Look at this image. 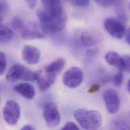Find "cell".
Segmentation results:
<instances>
[{
	"instance_id": "obj_18",
	"label": "cell",
	"mask_w": 130,
	"mask_h": 130,
	"mask_svg": "<svg viewBox=\"0 0 130 130\" xmlns=\"http://www.w3.org/2000/svg\"><path fill=\"white\" fill-rule=\"evenodd\" d=\"M113 129L116 130H129V125L126 120L123 118H118L112 122Z\"/></svg>"
},
{
	"instance_id": "obj_24",
	"label": "cell",
	"mask_w": 130,
	"mask_h": 130,
	"mask_svg": "<svg viewBox=\"0 0 130 130\" xmlns=\"http://www.w3.org/2000/svg\"><path fill=\"white\" fill-rule=\"evenodd\" d=\"M12 26L16 29H21L24 26V24L21 19L18 17L13 18L11 21Z\"/></svg>"
},
{
	"instance_id": "obj_22",
	"label": "cell",
	"mask_w": 130,
	"mask_h": 130,
	"mask_svg": "<svg viewBox=\"0 0 130 130\" xmlns=\"http://www.w3.org/2000/svg\"><path fill=\"white\" fill-rule=\"evenodd\" d=\"M7 64V58L5 54L0 51V75L4 74Z\"/></svg>"
},
{
	"instance_id": "obj_26",
	"label": "cell",
	"mask_w": 130,
	"mask_h": 130,
	"mask_svg": "<svg viewBox=\"0 0 130 130\" xmlns=\"http://www.w3.org/2000/svg\"><path fill=\"white\" fill-rule=\"evenodd\" d=\"M63 130H79V128L73 122H68L64 125V127L62 128Z\"/></svg>"
},
{
	"instance_id": "obj_6",
	"label": "cell",
	"mask_w": 130,
	"mask_h": 130,
	"mask_svg": "<svg viewBox=\"0 0 130 130\" xmlns=\"http://www.w3.org/2000/svg\"><path fill=\"white\" fill-rule=\"evenodd\" d=\"M83 72L78 67L70 68L63 74L62 82L65 86L70 88L77 87L83 79Z\"/></svg>"
},
{
	"instance_id": "obj_27",
	"label": "cell",
	"mask_w": 130,
	"mask_h": 130,
	"mask_svg": "<svg viewBox=\"0 0 130 130\" xmlns=\"http://www.w3.org/2000/svg\"><path fill=\"white\" fill-rule=\"evenodd\" d=\"M99 52V50L97 48H94L88 50L86 52V56L87 57H93L96 56Z\"/></svg>"
},
{
	"instance_id": "obj_13",
	"label": "cell",
	"mask_w": 130,
	"mask_h": 130,
	"mask_svg": "<svg viewBox=\"0 0 130 130\" xmlns=\"http://www.w3.org/2000/svg\"><path fill=\"white\" fill-rule=\"evenodd\" d=\"M56 79V74L47 73V74L43 77L41 76L37 80L38 87L42 92L47 91L54 83Z\"/></svg>"
},
{
	"instance_id": "obj_4",
	"label": "cell",
	"mask_w": 130,
	"mask_h": 130,
	"mask_svg": "<svg viewBox=\"0 0 130 130\" xmlns=\"http://www.w3.org/2000/svg\"><path fill=\"white\" fill-rule=\"evenodd\" d=\"M3 118L5 122L10 126L15 125L20 116V107L18 103L12 100L8 101L3 108Z\"/></svg>"
},
{
	"instance_id": "obj_8",
	"label": "cell",
	"mask_w": 130,
	"mask_h": 130,
	"mask_svg": "<svg viewBox=\"0 0 130 130\" xmlns=\"http://www.w3.org/2000/svg\"><path fill=\"white\" fill-rule=\"evenodd\" d=\"M45 34L41 25L35 23L24 25L21 29V37L26 40L41 39L45 37Z\"/></svg>"
},
{
	"instance_id": "obj_20",
	"label": "cell",
	"mask_w": 130,
	"mask_h": 130,
	"mask_svg": "<svg viewBox=\"0 0 130 130\" xmlns=\"http://www.w3.org/2000/svg\"><path fill=\"white\" fill-rule=\"evenodd\" d=\"M8 10V4L6 0H0V23H1Z\"/></svg>"
},
{
	"instance_id": "obj_19",
	"label": "cell",
	"mask_w": 130,
	"mask_h": 130,
	"mask_svg": "<svg viewBox=\"0 0 130 130\" xmlns=\"http://www.w3.org/2000/svg\"><path fill=\"white\" fill-rule=\"evenodd\" d=\"M99 6L104 8H108L115 4L120 3L122 0H95Z\"/></svg>"
},
{
	"instance_id": "obj_23",
	"label": "cell",
	"mask_w": 130,
	"mask_h": 130,
	"mask_svg": "<svg viewBox=\"0 0 130 130\" xmlns=\"http://www.w3.org/2000/svg\"><path fill=\"white\" fill-rule=\"evenodd\" d=\"M66 1L73 6L84 7L88 5L90 0H66Z\"/></svg>"
},
{
	"instance_id": "obj_11",
	"label": "cell",
	"mask_w": 130,
	"mask_h": 130,
	"mask_svg": "<svg viewBox=\"0 0 130 130\" xmlns=\"http://www.w3.org/2000/svg\"><path fill=\"white\" fill-rule=\"evenodd\" d=\"M15 91L27 99H32L35 95V90L30 84L26 83L18 84L14 86Z\"/></svg>"
},
{
	"instance_id": "obj_10",
	"label": "cell",
	"mask_w": 130,
	"mask_h": 130,
	"mask_svg": "<svg viewBox=\"0 0 130 130\" xmlns=\"http://www.w3.org/2000/svg\"><path fill=\"white\" fill-rule=\"evenodd\" d=\"M23 60L29 64H35L39 62L40 59V51L36 47L26 45L24 47L22 52Z\"/></svg>"
},
{
	"instance_id": "obj_14",
	"label": "cell",
	"mask_w": 130,
	"mask_h": 130,
	"mask_svg": "<svg viewBox=\"0 0 130 130\" xmlns=\"http://www.w3.org/2000/svg\"><path fill=\"white\" fill-rule=\"evenodd\" d=\"M105 59L108 64L112 66L120 71L123 70V57L116 52L111 51L107 53L105 56Z\"/></svg>"
},
{
	"instance_id": "obj_5",
	"label": "cell",
	"mask_w": 130,
	"mask_h": 130,
	"mask_svg": "<svg viewBox=\"0 0 130 130\" xmlns=\"http://www.w3.org/2000/svg\"><path fill=\"white\" fill-rule=\"evenodd\" d=\"M43 117L47 126L50 128H55L60 124V115L54 103L48 102L44 106Z\"/></svg>"
},
{
	"instance_id": "obj_3",
	"label": "cell",
	"mask_w": 130,
	"mask_h": 130,
	"mask_svg": "<svg viewBox=\"0 0 130 130\" xmlns=\"http://www.w3.org/2000/svg\"><path fill=\"white\" fill-rule=\"evenodd\" d=\"M126 20V17L123 15L117 18H108L104 21V26L112 37L121 39L125 36L127 31L125 26Z\"/></svg>"
},
{
	"instance_id": "obj_15",
	"label": "cell",
	"mask_w": 130,
	"mask_h": 130,
	"mask_svg": "<svg viewBox=\"0 0 130 130\" xmlns=\"http://www.w3.org/2000/svg\"><path fill=\"white\" fill-rule=\"evenodd\" d=\"M13 39L12 30L6 26L0 23V46L9 44Z\"/></svg>"
},
{
	"instance_id": "obj_1",
	"label": "cell",
	"mask_w": 130,
	"mask_h": 130,
	"mask_svg": "<svg viewBox=\"0 0 130 130\" xmlns=\"http://www.w3.org/2000/svg\"><path fill=\"white\" fill-rule=\"evenodd\" d=\"M43 10L39 12V18L46 27L61 30L65 27L67 17L61 0H42Z\"/></svg>"
},
{
	"instance_id": "obj_17",
	"label": "cell",
	"mask_w": 130,
	"mask_h": 130,
	"mask_svg": "<svg viewBox=\"0 0 130 130\" xmlns=\"http://www.w3.org/2000/svg\"><path fill=\"white\" fill-rule=\"evenodd\" d=\"M41 71H31L25 67L22 76L21 80L27 82H32L37 80L41 76Z\"/></svg>"
},
{
	"instance_id": "obj_2",
	"label": "cell",
	"mask_w": 130,
	"mask_h": 130,
	"mask_svg": "<svg viewBox=\"0 0 130 130\" xmlns=\"http://www.w3.org/2000/svg\"><path fill=\"white\" fill-rule=\"evenodd\" d=\"M73 116L84 129L97 130L101 126L102 116L100 112L96 110L78 109L74 112Z\"/></svg>"
},
{
	"instance_id": "obj_29",
	"label": "cell",
	"mask_w": 130,
	"mask_h": 130,
	"mask_svg": "<svg viewBox=\"0 0 130 130\" xmlns=\"http://www.w3.org/2000/svg\"><path fill=\"white\" fill-rule=\"evenodd\" d=\"M25 1L30 9H34L37 4L38 0H25Z\"/></svg>"
},
{
	"instance_id": "obj_7",
	"label": "cell",
	"mask_w": 130,
	"mask_h": 130,
	"mask_svg": "<svg viewBox=\"0 0 130 130\" xmlns=\"http://www.w3.org/2000/svg\"><path fill=\"white\" fill-rule=\"evenodd\" d=\"M103 97L108 112L112 115L116 113L121 105V99L117 92L112 89H107L103 92Z\"/></svg>"
},
{
	"instance_id": "obj_28",
	"label": "cell",
	"mask_w": 130,
	"mask_h": 130,
	"mask_svg": "<svg viewBox=\"0 0 130 130\" xmlns=\"http://www.w3.org/2000/svg\"><path fill=\"white\" fill-rule=\"evenodd\" d=\"M101 88V86L99 84H94L93 85H92L90 88L88 90V93L90 94H92V93H94L96 92H98L100 89Z\"/></svg>"
},
{
	"instance_id": "obj_9",
	"label": "cell",
	"mask_w": 130,
	"mask_h": 130,
	"mask_svg": "<svg viewBox=\"0 0 130 130\" xmlns=\"http://www.w3.org/2000/svg\"><path fill=\"white\" fill-rule=\"evenodd\" d=\"M76 41L77 45L82 47H91L100 41V36L98 34L93 31L85 30L80 33Z\"/></svg>"
},
{
	"instance_id": "obj_21",
	"label": "cell",
	"mask_w": 130,
	"mask_h": 130,
	"mask_svg": "<svg viewBox=\"0 0 130 130\" xmlns=\"http://www.w3.org/2000/svg\"><path fill=\"white\" fill-rule=\"evenodd\" d=\"M124 80V73L122 71H120L113 77V83L116 87H120Z\"/></svg>"
},
{
	"instance_id": "obj_25",
	"label": "cell",
	"mask_w": 130,
	"mask_h": 130,
	"mask_svg": "<svg viewBox=\"0 0 130 130\" xmlns=\"http://www.w3.org/2000/svg\"><path fill=\"white\" fill-rule=\"evenodd\" d=\"M123 70L127 72H130V57L129 55L123 57Z\"/></svg>"
},
{
	"instance_id": "obj_12",
	"label": "cell",
	"mask_w": 130,
	"mask_h": 130,
	"mask_svg": "<svg viewBox=\"0 0 130 130\" xmlns=\"http://www.w3.org/2000/svg\"><path fill=\"white\" fill-rule=\"evenodd\" d=\"M25 67L21 64H15L12 66L7 72L6 78L8 82L14 83L21 79L22 74Z\"/></svg>"
},
{
	"instance_id": "obj_32",
	"label": "cell",
	"mask_w": 130,
	"mask_h": 130,
	"mask_svg": "<svg viewBox=\"0 0 130 130\" xmlns=\"http://www.w3.org/2000/svg\"><path fill=\"white\" fill-rule=\"evenodd\" d=\"M127 90L130 93V80H129L127 84Z\"/></svg>"
},
{
	"instance_id": "obj_16",
	"label": "cell",
	"mask_w": 130,
	"mask_h": 130,
	"mask_svg": "<svg viewBox=\"0 0 130 130\" xmlns=\"http://www.w3.org/2000/svg\"><path fill=\"white\" fill-rule=\"evenodd\" d=\"M65 60L62 58H59L51 63H50L46 68V73H57L60 72L64 67Z\"/></svg>"
},
{
	"instance_id": "obj_30",
	"label": "cell",
	"mask_w": 130,
	"mask_h": 130,
	"mask_svg": "<svg viewBox=\"0 0 130 130\" xmlns=\"http://www.w3.org/2000/svg\"><path fill=\"white\" fill-rule=\"evenodd\" d=\"M125 39L126 40L127 43L128 44L130 45V29H128L125 34Z\"/></svg>"
},
{
	"instance_id": "obj_31",
	"label": "cell",
	"mask_w": 130,
	"mask_h": 130,
	"mask_svg": "<svg viewBox=\"0 0 130 130\" xmlns=\"http://www.w3.org/2000/svg\"><path fill=\"white\" fill-rule=\"evenodd\" d=\"M21 130H35V128L32 127L31 125H26L25 126H24L21 129Z\"/></svg>"
}]
</instances>
